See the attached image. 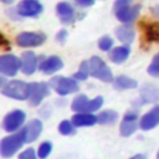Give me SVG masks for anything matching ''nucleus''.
Masks as SVG:
<instances>
[{"instance_id": "nucleus-1", "label": "nucleus", "mask_w": 159, "mask_h": 159, "mask_svg": "<svg viewBox=\"0 0 159 159\" xmlns=\"http://www.w3.org/2000/svg\"><path fill=\"white\" fill-rule=\"evenodd\" d=\"M140 7V4H137L135 0H116L114 14L120 22L130 24L138 17Z\"/></svg>"}, {"instance_id": "nucleus-2", "label": "nucleus", "mask_w": 159, "mask_h": 159, "mask_svg": "<svg viewBox=\"0 0 159 159\" xmlns=\"http://www.w3.org/2000/svg\"><path fill=\"white\" fill-rule=\"evenodd\" d=\"M26 143L25 137V129H21L20 132H14L12 134L4 137L0 143V154L2 158H11L14 157L21 147Z\"/></svg>"}, {"instance_id": "nucleus-3", "label": "nucleus", "mask_w": 159, "mask_h": 159, "mask_svg": "<svg viewBox=\"0 0 159 159\" xmlns=\"http://www.w3.org/2000/svg\"><path fill=\"white\" fill-rule=\"evenodd\" d=\"M1 93L16 101H25V99H29L30 97L31 83H27L20 80H12L6 82V84L1 87Z\"/></svg>"}, {"instance_id": "nucleus-4", "label": "nucleus", "mask_w": 159, "mask_h": 159, "mask_svg": "<svg viewBox=\"0 0 159 159\" xmlns=\"http://www.w3.org/2000/svg\"><path fill=\"white\" fill-rule=\"evenodd\" d=\"M103 106V97L97 96L93 99H89L86 94H78L73 98L71 103V109L75 112H89L93 113Z\"/></svg>"}, {"instance_id": "nucleus-5", "label": "nucleus", "mask_w": 159, "mask_h": 159, "mask_svg": "<svg viewBox=\"0 0 159 159\" xmlns=\"http://www.w3.org/2000/svg\"><path fill=\"white\" fill-rule=\"evenodd\" d=\"M88 61H89V73L92 77H94L102 82H106V83L114 81L111 68L107 66V63L101 57L93 56Z\"/></svg>"}, {"instance_id": "nucleus-6", "label": "nucleus", "mask_w": 159, "mask_h": 159, "mask_svg": "<svg viewBox=\"0 0 159 159\" xmlns=\"http://www.w3.org/2000/svg\"><path fill=\"white\" fill-rule=\"evenodd\" d=\"M50 87L60 96H67L78 91V83L76 78L65 76H55L50 80Z\"/></svg>"}, {"instance_id": "nucleus-7", "label": "nucleus", "mask_w": 159, "mask_h": 159, "mask_svg": "<svg viewBox=\"0 0 159 159\" xmlns=\"http://www.w3.org/2000/svg\"><path fill=\"white\" fill-rule=\"evenodd\" d=\"M25 119H26V114L24 111L14 109L4 117L2 127L7 133H14L22 127V124L25 123Z\"/></svg>"}, {"instance_id": "nucleus-8", "label": "nucleus", "mask_w": 159, "mask_h": 159, "mask_svg": "<svg viewBox=\"0 0 159 159\" xmlns=\"http://www.w3.org/2000/svg\"><path fill=\"white\" fill-rule=\"evenodd\" d=\"M21 70V61L12 53H5L0 57V72L4 76L12 77Z\"/></svg>"}, {"instance_id": "nucleus-9", "label": "nucleus", "mask_w": 159, "mask_h": 159, "mask_svg": "<svg viewBox=\"0 0 159 159\" xmlns=\"http://www.w3.org/2000/svg\"><path fill=\"white\" fill-rule=\"evenodd\" d=\"M46 41V35L42 32H21L16 36V43L20 47H36Z\"/></svg>"}, {"instance_id": "nucleus-10", "label": "nucleus", "mask_w": 159, "mask_h": 159, "mask_svg": "<svg viewBox=\"0 0 159 159\" xmlns=\"http://www.w3.org/2000/svg\"><path fill=\"white\" fill-rule=\"evenodd\" d=\"M48 94H50V84H47L46 82H34L31 83V93L29 97V104L32 107H36Z\"/></svg>"}, {"instance_id": "nucleus-11", "label": "nucleus", "mask_w": 159, "mask_h": 159, "mask_svg": "<svg viewBox=\"0 0 159 159\" xmlns=\"http://www.w3.org/2000/svg\"><path fill=\"white\" fill-rule=\"evenodd\" d=\"M138 120H139V114L135 111H128L123 116V119L120 122V127H119L120 134L123 137H129L133 133H135V130L138 129Z\"/></svg>"}, {"instance_id": "nucleus-12", "label": "nucleus", "mask_w": 159, "mask_h": 159, "mask_svg": "<svg viewBox=\"0 0 159 159\" xmlns=\"http://www.w3.org/2000/svg\"><path fill=\"white\" fill-rule=\"evenodd\" d=\"M42 12V5L39 0H21L17 5V14L24 17H35Z\"/></svg>"}, {"instance_id": "nucleus-13", "label": "nucleus", "mask_w": 159, "mask_h": 159, "mask_svg": "<svg viewBox=\"0 0 159 159\" xmlns=\"http://www.w3.org/2000/svg\"><path fill=\"white\" fill-rule=\"evenodd\" d=\"M20 61H21V72L26 76L34 75L39 67V58L32 51H25L21 55Z\"/></svg>"}, {"instance_id": "nucleus-14", "label": "nucleus", "mask_w": 159, "mask_h": 159, "mask_svg": "<svg viewBox=\"0 0 159 159\" xmlns=\"http://www.w3.org/2000/svg\"><path fill=\"white\" fill-rule=\"evenodd\" d=\"M63 67V62L58 56H48L45 57L40 65L39 68L41 72H43L45 75H53L57 71H60Z\"/></svg>"}, {"instance_id": "nucleus-15", "label": "nucleus", "mask_w": 159, "mask_h": 159, "mask_svg": "<svg viewBox=\"0 0 159 159\" xmlns=\"http://www.w3.org/2000/svg\"><path fill=\"white\" fill-rule=\"evenodd\" d=\"M158 124H159V104L154 106L139 120V127L143 130H150L155 128Z\"/></svg>"}, {"instance_id": "nucleus-16", "label": "nucleus", "mask_w": 159, "mask_h": 159, "mask_svg": "<svg viewBox=\"0 0 159 159\" xmlns=\"http://www.w3.org/2000/svg\"><path fill=\"white\" fill-rule=\"evenodd\" d=\"M56 11L62 24L70 25L76 20V11L70 2H66V1L58 2L56 6Z\"/></svg>"}, {"instance_id": "nucleus-17", "label": "nucleus", "mask_w": 159, "mask_h": 159, "mask_svg": "<svg viewBox=\"0 0 159 159\" xmlns=\"http://www.w3.org/2000/svg\"><path fill=\"white\" fill-rule=\"evenodd\" d=\"M42 122L40 119H31L26 127L24 128L25 129V137H26V143H30V142H35L40 134L42 133Z\"/></svg>"}, {"instance_id": "nucleus-18", "label": "nucleus", "mask_w": 159, "mask_h": 159, "mask_svg": "<svg viewBox=\"0 0 159 159\" xmlns=\"http://www.w3.org/2000/svg\"><path fill=\"white\" fill-rule=\"evenodd\" d=\"M71 120L76 127H91L98 123V117L89 112H77Z\"/></svg>"}, {"instance_id": "nucleus-19", "label": "nucleus", "mask_w": 159, "mask_h": 159, "mask_svg": "<svg viewBox=\"0 0 159 159\" xmlns=\"http://www.w3.org/2000/svg\"><path fill=\"white\" fill-rule=\"evenodd\" d=\"M140 99L144 103H155L159 101V87L147 83L140 88Z\"/></svg>"}, {"instance_id": "nucleus-20", "label": "nucleus", "mask_w": 159, "mask_h": 159, "mask_svg": "<svg viewBox=\"0 0 159 159\" xmlns=\"http://www.w3.org/2000/svg\"><path fill=\"white\" fill-rule=\"evenodd\" d=\"M116 36L123 43L129 45L130 42H133V40L135 37V31H134L133 26H130L129 24H125V25H122L116 29Z\"/></svg>"}, {"instance_id": "nucleus-21", "label": "nucleus", "mask_w": 159, "mask_h": 159, "mask_svg": "<svg viewBox=\"0 0 159 159\" xmlns=\"http://www.w3.org/2000/svg\"><path fill=\"white\" fill-rule=\"evenodd\" d=\"M129 53H130V50L128 46H118V47H114L113 50H111L109 52V60L113 62V63H123L128 57H129Z\"/></svg>"}, {"instance_id": "nucleus-22", "label": "nucleus", "mask_w": 159, "mask_h": 159, "mask_svg": "<svg viewBox=\"0 0 159 159\" xmlns=\"http://www.w3.org/2000/svg\"><path fill=\"white\" fill-rule=\"evenodd\" d=\"M113 84H114L116 89H133V88L138 87V83L135 80H133L128 76H124V75L116 77L113 81Z\"/></svg>"}, {"instance_id": "nucleus-23", "label": "nucleus", "mask_w": 159, "mask_h": 159, "mask_svg": "<svg viewBox=\"0 0 159 159\" xmlns=\"http://www.w3.org/2000/svg\"><path fill=\"white\" fill-rule=\"evenodd\" d=\"M97 117H98L99 124H113L118 119V113L113 109H106V111H102Z\"/></svg>"}, {"instance_id": "nucleus-24", "label": "nucleus", "mask_w": 159, "mask_h": 159, "mask_svg": "<svg viewBox=\"0 0 159 159\" xmlns=\"http://www.w3.org/2000/svg\"><path fill=\"white\" fill-rule=\"evenodd\" d=\"M88 76H91V73H89V61H83L80 65L78 71L73 75V78H76L77 81H84V80H87Z\"/></svg>"}, {"instance_id": "nucleus-25", "label": "nucleus", "mask_w": 159, "mask_h": 159, "mask_svg": "<svg viewBox=\"0 0 159 159\" xmlns=\"http://www.w3.org/2000/svg\"><path fill=\"white\" fill-rule=\"evenodd\" d=\"M58 132L62 135H72L76 133V125L72 123V120H62L58 124Z\"/></svg>"}, {"instance_id": "nucleus-26", "label": "nucleus", "mask_w": 159, "mask_h": 159, "mask_svg": "<svg viewBox=\"0 0 159 159\" xmlns=\"http://www.w3.org/2000/svg\"><path fill=\"white\" fill-rule=\"evenodd\" d=\"M52 152V143L51 142H43L40 144L37 149V155L40 159H46Z\"/></svg>"}, {"instance_id": "nucleus-27", "label": "nucleus", "mask_w": 159, "mask_h": 159, "mask_svg": "<svg viewBox=\"0 0 159 159\" xmlns=\"http://www.w3.org/2000/svg\"><path fill=\"white\" fill-rule=\"evenodd\" d=\"M148 73L153 77H159V52L153 57L150 65L148 66Z\"/></svg>"}, {"instance_id": "nucleus-28", "label": "nucleus", "mask_w": 159, "mask_h": 159, "mask_svg": "<svg viewBox=\"0 0 159 159\" xmlns=\"http://www.w3.org/2000/svg\"><path fill=\"white\" fill-rule=\"evenodd\" d=\"M98 47L102 51H109L113 47V40H112V37H109L107 35L106 36H102L98 40Z\"/></svg>"}, {"instance_id": "nucleus-29", "label": "nucleus", "mask_w": 159, "mask_h": 159, "mask_svg": "<svg viewBox=\"0 0 159 159\" xmlns=\"http://www.w3.org/2000/svg\"><path fill=\"white\" fill-rule=\"evenodd\" d=\"M37 158H39V155L36 154L34 148H27L19 155V159H37Z\"/></svg>"}, {"instance_id": "nucleus-30", "label": "nucleus", "mask_w": 159, "mask_h": 159, "mask_svg": "<svg viewBox=\"0 0 159 159\" xmlns=\"http://www.w3.org/2000/svg\"><path fill=\"white\" fill-rule=\"evenodd\" d=\"M56 40H57L60 43H65L66 40H67V31H66V30H60V31L57 32Z\"/></svg>"}, {"instance_id": "nucleus-31", "label": "nucleus", "mask_w": 159, "mask_h": 159, "mask_svg": "<svg viewBox=\"0 0 159 159\" xmlns=\"http://www.w3.org/2000/svg\"><path fill=\"white\" fill-rule=\"evenodd\" d=\"M77 5L78 6H82V7H87V6H91L94 4V0H76Z\"/></svg>"}, {"instance_id": "nucleus-32", "label": "nucleus", "mask_w": 159, "mask_h": 159, "mask_svg": "<svg viewBox=\"0 0 159 159\" xmlns=\"http://www.w3.org/2000/svg\"><path fill=\"white\" fill-rule=\"evenodd\" d=\"M152 15H153L155 19L159 20V5H155V6L152 7Z\"/></svg>"}, {"instance_id": "nucleus-33", "label": "nucleus", "mask_w": 159, "mask_h": 159, "mask_svg": "<svg viewBox=\"0 0 159 159\" xmlns=\"http://www.w3.org/2000/svg\"><path fill=\"white\" fill-rule=\"evenodd\" d=\"M129 159H147V158H145V155H144V154H135V155L130 157Z\"/></svg>"}, {"instance_id": "nucleus-34", "label": "nucleus", "mask_w": 159, "mask_h": 159, "mask_svg": "<svg viewBox=\"0 0 159 159\" xmlns=\"http://www.w3.org/2000/svg\"><path fill=\"white\" fill-rule=\"evenodd\" d=\"M4 4H6V5H9V4H12L14 2V0H1Z\"/></svg>"}, {"instance_id": "nucleus-35", "label": "nucleus", "mask_w": 159, "mask_h": 159, "mask_svg": "<svg viewBox=\"0 0 159 159\" xmlns=\"http://www.w3.org/2000/svg\"><path fill=\"white\" fill-rule=\"evenodd\" d=\"M157 159H159V152L157 153Z\"/></svg>"}]
</instances>
